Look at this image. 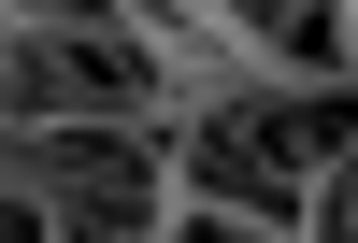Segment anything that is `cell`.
Here are the masks:
<instances>
[{
    "mask_svg": "<svg viewBox=\"0 0 358 243\" xmlns=\"http://www.w3.org/2000/svg\"><path fill=\"white\" fill-rule=\"evenodd\" d=\"M15 200L72 243H129V229H187L158 129H15Z\"/></svg>",
    "mask_w": 358,
    "mask_h": 243,
    "instance_id": "cell-1",
    "label": "cell"
}]
</instances>
